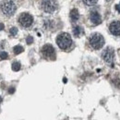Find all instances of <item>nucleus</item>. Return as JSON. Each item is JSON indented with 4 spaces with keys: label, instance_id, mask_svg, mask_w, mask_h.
Segmentation results:
<instances>
[{
    "label": "nucleus",
    "instance_id": "f257e3e1",
    "mask_svg": "<svg viewBox=\"0 0 120 120\" xmlns=\"http://www.w3.org/2000/svg\"><path fill=\"white\" fill-rule=\"evenodd\" d=\"M56 44L62 50L68 49L72 45L71 36L67 32H62L56 37Z\"/></svg>",
    "mask_w": 120,
    "mask_h": 120
},
{
    "label": "nucleus",
    "instance_id": "f03ea898",
    "mask_svg": "<svg viewBox=\"0 0 120 120\" xmlns=\"http://www.w3.org/2000/svg\"><path fill=\"white\" fill-rule=\"evenodd\" d=\"M17 7L11 0H5L0 4V11L6 16H12L15 13Z\"/></svg>",
    "mask_w": 120,
    "mask_h": 120
},
{
    "label": "nucleus",
    "instance_id": "7ed1b4c3",
    "mask_svg": "<svg viewBox=\"0 0 120 120\" xmlns=\"http://www.w3.org/2000/svg\"><path fill=\"white\" fill-rule=\"evenodd\" d=\"M90 45L93 49H101L105 45V38L102 34L96 32L90 37Z\"/></svg>",
    "mask_w": 120,
    "mask_h": 120
},
{
    "label": "nucleus",
    "instance_id": "20e7f679",
    "mask_svg": "<svg viewBox=\"0 0 120 120\" xmlns=\"http://www.w3.org/2000/svg\"><path fill=\"white\" fill-rule=\"evenodd\" d=\"M42 8L46 13H54L57 8L56 0H43Z\"/></svg>",
    "mask_w": 120,
    "mask_h": 120
},
{
    "label": "nucleus",
    "instance_id": "39448f33",
    "mask_svg": "<svg viewBox=\"0 0 120 120\" xmlns=\"http://www.w3.org/2000/svg\"><path fill=\"white\" fill-rule=\"evenodd\" d=\"M33 18L29 13H22L19 17V23L24 28H29L30 26H31Z\"/></svg>",
    "mask_w": 120,
    "mask_h": 120
},
{
    "label": "nucleus",
    "instance_id": "423d86ee",
    "mask_svg": "<svg viewBox=\"0 0 120 120\" xmlns=\"http://www.w3.org/2000/svg\"><path fill=\"white\" fill-rule=\"evenodd\" d=\"M42 54L44 55V56L46 58H50V59H55L56 58V52H55V48L51 45H45L42 48Z\"/></svg>",
    "mask_w": 120,
    "mask_h": 120
},
{
    "label": "nucleus",
    "instance_id": "0eeeda50",
    "mask_svg": "<svg viewBox=\"0 0 120 120\" xmlns=\"http://www.w3.org/2000/svg\"><path fill=\"white\" fill-rule=\"evenodd\" d=\"M103 58L106 63L112 64L114 60V49L111 47H107L103 52Z\"/></svg>",
    "mask_w": 120,
    "mask_h": 120
},
{
    "label": "nucleus",
    "instance_id": "6e6552de",
    "mask_svg": "<svg viewBox=\"0 0 120 120\" xmlns=\"http://www.w3.org/2000/svg\"><path fill=\"white\" fill-rule=\"evenodd\" d=\"M109 30L114 35H116V36L120 35V21L115 20L111 22L109 25Z\"/></svg>",
    "mask_w": 120,
    "mask_h": 120
},
{
    "label": "nucleus",
    "instance_id": "1a4fd4ad",
    "mask_svg": "<svg viewBox=\"0 0 120 120\" xmlns=\"http://www.w3.org/2000/svg\"><path fill=\"white\" fill-rule=\"evenodd\" d=\"M90 21L95 24V25H98L102 22V18H101V15L96 11V10H92L90 14Z\"/></svg>",
    "mask_w": 120,
    "mask_h": 120
},
{
    "label": "nucleus",
    "instance_id": "9d476101",
    "mask_svg": "<svg viewBox=\"0 0 120 120\" xmlns=\"http://www.w3.org/2000/svg\"><path fill=\"white\" fill-rule=\"evenodd\" d=\"M69 16H70V19H71L72 21H76V20H78V19H79V13L78 9H76V8L72 9V10L70 11Z\"/></svg>",
    "mask_w": 120,
    "mask_h": 120
},
{
    "label": "nucleus",
    "instance_id": "9b49d317",
    "mask_svg": "<svg viewBox=\"0 0 120 120\" xmlns=\"http://www.w3.org/2000/svg\"><path fill=\"white\" fill-rule=\"evenodd\" d=\"M83 33V29L80 26H75L73 28V34L75 37H79Z\"/></svg>",
    "mask_w": 120,
    "mask_h": 120
},
{
    "label": "nucleus",
    "instance_id": "f8f14e48",
    "mask_svg": "<svg viewBox=\"0 0 120 120\" xmlns=\"http://www.w3.org/2000/svg\"><path fill=\"white\" fill-rule=\"evenodd\" d=\"M23 50H24L23 47L20 46V45H17V46H15V47L13 48V51H14V54H15V55H19V54L22 53Z\"/></svg>",
    "mask_w": 120,
    "mask_h": 120
},
{
    "label": "nucleus",
    "instance_id": "ddd939ff",
    "mask_svg": "<svg viewBox=\"0 0 120 120\" xmlns=\"http://www.w3.org/2000/svg\"><path fill=\"white\" fill-rule=\"evenodd\" d=\"M20 68H21V65L19 62H14L12 64V70L13 71H19L20 69Z\"/></svg>",
    "mask_w": 120,
    "mask_h": 120
},
{
    "label": "nucleus",
    "instance_id": "4468645a",
    "mask_svg": "<svg viewBox=\"0 0 120 120\" xmlns=\"http://www.w3.org/2000/svg\"><path fill=\"white\" fill-rule=\"evenodd\" d=\"M84 4H86L87 6H93L97 3L98 0H82Z\"/></svg>",
    "mask_w": 120,
    "mask_h": 120
},
{
    "label": "nucleus",
    "instance_id": "2eb2a0df",
    "mask_svg": "<svg viewBox=\"0 0 120 120\" xmlns=\"http://www.w3.org/2000/svg\"><path fill=\"white\" fill-rule=\"evenodd\" d=\"M9 33H10L11 36H15L16 34L18 33V29H17L16 27H12V28L9 30Z\"/></svg>",
    "mask_w": 120,
    "mask_h": 120
},
{
    "label": "nucleus",
    "instance_id": "dca6fc26",
    "mask_svg": "<svg viewBox=\"0 0 120 120\" xmlns=\"http://www.w3.org/2000/svg\"><path fill=\"white\" fill-rule=\"evenodd\" d=\"M8 57V55L7 52H1L0 53V58L1 59H7Z\"/></svg>",
    "mask_w": 120,
    "mask_h": 120
},
{
    "label": "nucleus",
    "instance_id": "f3484780",
    "mask_svg": "<svg viewBox=\"0 0 120 120\" xmlns=\"http://www.w3.org/2000/svg\"><path fill=\"white\" fill-rule=\"evenodd\" d=\"M26 42H27L28 45H31L32 42H33V38H32V36H28L27 39H26Z\"/></svg>",
    "mask_w": 120,
    "mask_h": 120
},
{
    "label": "nucleus",
    "instance_id": "a211bd4d",
    "mask_svg": "<svg viewBox=\"0 0 120 120\" xmlns=\"http://www.w3.org/2000/svg\"><path fill=\"white\" fill-rule=\"evenodd\" d=\"M14 91H15V88H14V87H11V88L8 90V92H9V93H11V94H12V93H14Z\"/></svg>",
    "mask_w": 120,
    "mask_h": 120
},
{
    "label": "nucleus",
    "instance_id": "6ab92c4d",
    "mask_svg": "<svg viewBox=\"0 0 120 120\" xmlns=\"http://www.w3.org/2000/svg\"><path fill=\"white\" fill-rule=\"evenodd\" d=\"M116 9L117 11H119V12H120V3H119V4H117V5L116 6Z\"/></svg>",
    "mask_w": 120,
    "mask_h": 120
},
{
    "label": "nucleus",
    "instance_id": "aec40b11",
    "mask_svg": "<svg viewBox=\"0 0 120 120\" xmlns=\"http://www.w3.org/2000/svg\"><path fill=\"white\" fill-rule=\"evenodd\" d=\"M4 27H5V26H4V24H3V23H0V30H3V29H4Z\"/></svg>",
    "mask_w": 120,
    "mask_h": 120
},
{
    "label": "nucleus",
    "instance_id": "412c9836",
    "mask_svg": "<svg viewBox=\"0 0 120 120\" xmlns=\"http://www.w3.org/2000/svg\"><path fill=\"white\" fill-rule=\"evenodd\" d=\"M1 102H2V98L0 97V103H1Z\"/></svg>",
    "mask_w": 120,
    "mask_h": 120
},
{
    "label": "nucleus",
    "instance_id": "4be33fe9",
    "mask_svg": "<svg viewBox=\"0 0 120 120\" xmlns=\"http://www.w3.org/2000/svg\"><path fill=\"white\" fill-rule=\"evenodd\" d=\"M106 1H108V2H109V1H111V0H106Z\"/></svg>",
    "mask_w": 120,
    "mask_h": 120
}]
</instances>
